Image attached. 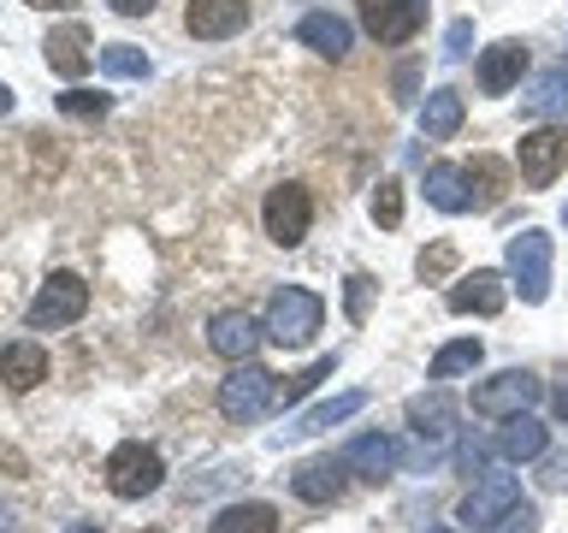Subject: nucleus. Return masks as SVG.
Instances as JSON below:
<instances>
[{
  "instance_id": "f257e3e1",
  "label": "nucleus",
  "mask_w": 568,
  "mask_h": 533,
  "mask_svg": "<svg viewBox=\"0 0 568 533\" xmlns=\"http://www.w3.org/2000/svg\"><path fill=\"white\" fill-rule=\"evenodd\" d=\"M320 320H326V302L314 291H302V284H284V291L266 302V338L284 350H302L308 338L320 332Z\"/></svg>"
},
{
  "instance_id": "f03ea898",
  "label": "nucleus",
  "mask_w": 568,
  "mask_h": 533,
  "mask_svg": "<svg viewBox=\"0 0 568 533\" xmlns=\"http://www.w3.org/2000/svg\"><path fill=\"white\" fill-rule=\"evenodd\" d=\"M83 309H89V284L78 273H48V284L24 309V326L30 332H60L71 320H83Z\"/></svg>"
},
{
  "instance_id": "7ed1b4c3",
  "label": "nucleus",
  "mask_w": 568,
  "mask_h": 533,
  "mask_svg": "<svg viewBox=\"0 0 568 533\" xmlns=\"http://www.w3.org/2000/svg\"><path fill=\"white\" fill-rule=\"evenodd\" d=\"M539 398H545V385L532 380L527 368H504V373H491V380L474 385V415L509 421V415H527V409L539 403Z\"/></svg>"
},
{
  "instance_id": "20e7f679",
  "label": "nucleus",
  "mask_w": 568,
  "mask_h": 533,
  "mask_svg": "<svg viewBox=\"0 0 568 533\" xmlns=\"http://www.w3.org/2000/svg\"><path fill=\"white\" fill-rule=\"evenodd\" d=\"M278 403V373H266L255 362H237L231 380L220 385V415L225 421H261Z\"/></svg>"
},
{
  "instance_id": "39448f33",
  "label": "nucleus",
  "mask_w": 568,
  "mask_h": 533,
  "mask_svg": "<svg viewBox=\"0 0 568 533\" xmlns=\"http://www.w3.org/2000/svg\"><path fill=\"white\" fill-rule=\"evenodd\" d=\"M160 480H166V462H160L154 444L131 439L106 456V492L113 497H149V492H160Z\"/></svg>"
},
{
  "instance_id": "423d86ee",
  "label": "nucleus",
  "mask_w": 568,
  "mask_h": 533,
  "mask_svg": "<svg viewBox=\"0 0 568 533\" xmlns=\"http://www.w3.org/2000/svg\"><path fill=\"white\" fill-rule=\"evenodd\" d=\"M515 167H521L527 190H550L557 172L568 167V124H539V131H527L521 149H515Z\"/></svg>"
},
{
  "instance_id": "0eeeda50",
  "label": "nucleus",
  "mask_w": 568,
  "mask_h": 533,
  "mask_svg": "<svg viewBox=\"0 0 568 533\" xmlns=\"http://www.w3.org/2000/svg\"><path fill=\"white\" fill-rule=\"evenodd\" d=\"M509 279H515V291H521V302L550 296V238L539 225H527L509 238Z\"/></svg>"
},
{
  "instance_id": "6e6552de",
  "label": "nucleus",
  "mask_w": 568,
  "mask_h": 533,
  "mask_svg": "<svg viewBox=\"0 0 568 533\" xmlns=\"http://www.w3.org/2000/svg\"><path fill=\"white\" fill-rule=\"evenodd\" d=\"M261 220H266V238H273L278 249H296L302 238H308V225H314V195L302 190V184H278V190H266Z\"/></svg>"
},
{
  "instance_id": "1a4fd4ad",
  "label": "nucleus",
  "mask_w": 568,
  "mask_h": 533,
  "mask_svg": "<svg viewBox=\"0 0 568 533\" xmlns=\"http://www.w3.org/2000/svg\"><path fill=\"white\" fill-rule=\"evenodd\" d=\"M515 504H521V480H515V474H486L468 497H462V527L486 533L497 515H509Z\"/></svg>"
},
{
  "instance_id": "9d476101",
  "label": "nucleus",
  "mask_w": 568,
  "mask_h": 533,
  "mask_svg": "<svg viewBox=\"0 0 568 533\" xmlns=\"http://www.w3.org/2000/svg\"><path fill=\"white\" fill-rule=\"evenodd\" d=\"M504 302H509V279L497 273V266H474L468 279L450 284L444 309L450 314H504Z\"/></svg>"
},
{
  "instance_id": "9b49d317",
  "label": "nucleus",
  "mask_w": 568,
  "mask_h": 533,
  "mask_svg": "<svg viewBox=\"0 0 568 533\" xmlns=\"http://www.w3.org/2000/svg\"><path fill=\"white\" fill-rule=\"evenodd\" d=\"M355 12H362V30L385 48H397L420 30V0H355Z\"/></svg>"
},
{
  "instance_id": "f8f14e48",
  "label": "nucleus",
  "mask_w": 568,
  "mask_h": 533,
  "mask_svg": "<svg viewBox=\"0 0 568 533\" xmlns=\"http://www.w3.org/2000/svg\"><path fill=\"white\" fill-rule=\"evenodd\" d=\"M184 30L195 42H225V36L248 30V0H190Z\"/></svg>"
},
{
  "instance_id": "ddd939ff",
  "label": "nucleus",
  "mask_w": 568,
  "mask_h": 533,
  "mask_svg": "<svg viewBox=\"0 0 568 533\" xmlns=\"http://www.w3.org/2000/svg\"><path fill=\"white\" fill-rule=\"evenodd\" d=\"M349 469H344V456H314V462H302V469L291 474V492L302 497V504H337L344 497V480Z\"/></svg>"
},
{
  "instance_id": "4468645a",
  "label": "nucleus",
  "mask_w": 568,
  "mask_h": 533,
  "mask_svg": "<svg viewBox=\"0 0 568 533\" xmlns=\"http://www.w3.org/2000/svg\"><path fill=\"white\" fill-rule=\"evenodd\" d=\"M521 71H527V48L509 36V42H491L486 53H479L474 78H479V89H486V95H509V89L521 83Z\"/></svg>"
},
{
  "instance_id": "2eb2a0df",
  "label": "nucleus",
  "mask_w": 568,
  "mask_h": 533,
  "mask_svg": "<svg viewBox=\"0 0 568 533\" xmlns=\"http://www.w3.org/2000/svg\"><path fill=\"white\" fill-rule=\"evenodd\" d=\"M261 332H266V326H255L248 314H213V320H207V350L225 355V362H248V355H255V344H261Z\"/></svg>"
},
{
  "instance_id": "dca6fc26",
  "label": "nucleus",
  "mask_w": 568,
  "mask_h": 533,
  "mask_svg": "<svg viewBox=\"0 0 568 533\" xmlns=\"http://www.w3.org/2000/svg\"><path fill=\"white\" fill-rule=\"evenodd\" d=\"M0 380L12 391H36L48 380V350L36 344V338H12V344H0Z\"/></svg>"
},
{
  "instance_id": "f3484780",
  "label": "nucleus",
  "mask_w": 568,
  "mask_h": 533,
  "mask_svg": "<svg viewBox=\"0 0 568 533\" xmlns=\"http://www.w3.org/2000/svg\"><path fill=\"white\" fill-rule=\"evenodd\" d=\"M456 403L444 398V391H426V398H408V426H415V439L420 444H444L456 433Z\"/></svg>"
},
{
  "instance_id": "a211bd4d",
  "label": "nucleus",
  "mask_w": 568,
  "mask_h": 533,
  "mask_svg": "<svg viewBox=\"0 0 568 533\" xmlns=\"http://www.w3.org/2000/svg\"><path fill=\"white\" fill-rule=\"evenodd\" d=\"M48 71H60V78H83L89 71V30L83 24H60V30H48Z\"/></svg>"
},
{
  "instance_id": "6ab92c4d",
  "label": "nucleus",
  "mask_w": 568,
  "mask_h": 533,
  "mask_svg": "<svg viewBox=\"0 0 568 533\" xmlns=\"http://www.w3.org/2000/svg\"><path fill=\"white\" fill-rule=\"evenodd\" d=\"M426 202L444 208V213H468L474 208V184H468V167H426Z\"/></svg>"
},
{
  "instance_id": "aec40b11",
  "label": "nucleus",
  "mask_w": 568,
  "mask_h": 533,
  "mask_svg": "<svg viewBox=\"0 0 568 533\" xmlns=\"http://www.w3.org/2000/svg\"><path fill=\"white\" fill-rule=\"evenodd\" d=\"M344 469L349 474H362V480H385L390 469H397V439H385V433H362L344 451Z\"/></svg>"
},
{
  "instance_id": "412c9836",
  "label": "nucleus",
  "mask_w": 568,
  "mask_h": 533,
  "mask_svg": "<svg viewBox=\"0 0 568 533\" xmlns=\"http://www.w3.org/2000/svg\"><path fill=\"white\" fill-rule=\"evenodd\" d=\"M545 444H550V433L532 415H509L504 421V433L491 439V451L497 456H509V462H532V456H545Z\"/></svg>"
},
{
  "instance_id": "4be33fe9",
  "label": "nucleus",
  "mask_w": 568,
  "mask_h": 533,
  "mask_svg": "<svg viewBox=\"0 0 568 533\" xmlns=\"http://www.w3.org/2000/svg\"><path fill=\"white\" fill-rule=\"evenodd\" d=\"M296 42L314 48V53H326V60H344V53H349V24L337 12H308L296 24Z\"/></svg>"
},
{
  "instance_id": "5701e85b",
  "label": "nucleus",
  "mask_w": 568,
  "mask_h": 533,
  "mask_svg": "<svg viewBox=\"0 0 568 533\" xmlns=\"http://www.w3.org/2000/svg\"><path fill=\"white\" fill-rule=\"evenodd\" d=\"M367 409V391H344V398H326V403H314L308 415H296V426H284L291 439H314V433H326V426L337 421H349V415H362Z\"/></svg>"
},
{
  "instance_id": "b1692460",
  "label": "nucleus",
  "mask_w": 568,
  "mask_h": 533,
  "mask_svg": "<svg viewBox=\"0 0 568 533\" xmlns=\"http://www.w3.org/2000/svg\"><path fill=\"white\" fill-rule=\"evenodd\" d=\"M462 131V89H433V95H426V107H420V137L426 142H450Z\"/></svg>"
},
{
  "instance_id": "393cba45",
  "label": "nucleus",
  "mask_w": 568,
  "mask_h": 533,
  "mask_svg": "<svg viewBox=\"0 0 568 533\" xmlns=\"http://www.w3.org/2000/svg\"><path fill=\"white\" fill-rule=\"evenodd\" d=\"M521 107H527L532 119H557V113H568V66L539 71V78L521 89Z\"/></svg>"
},
{
  "instance_id": "a878e982",
  "label": "nucleus",
  "mask_w": 568,
  "mask_h": 533,
  "mask_svg": "<svg viewBox=\"0 0 568 533\" xmlns=\"http://www.w3.org/2000/svg\"><path fill=\"white\" fill-rule=\"evenodd\" d=\"M213 533H278V510L273 504H225L213 515Z\"/></svg>"
},
{
  "instance_id": "bb28decb",
  "label": "nucleus",
  "mask_w": 568,
  "mask_h": 533,
  "mask_svg": "<svg viewBox=\"0 0 568 533\" xmlns=\"http://www.w3.org/2000/svg\"><path fill=\"white\" fill-rule=\"evenodd\" d=\"M468 184H474V208H497V202H504V184H509L504 160L479 154L474 167H468Z\"/></svg>"
},
{
  "instance_id": "cd10ccee",
  "label": "nucleus",
  "mask_w": 568,
  "mask_h": 533,
  "mask_svg": "<svg viewBox=\"0 0 568 533\" xmlns=\"http://www.w3.org/2000/svg\"><path fill=\"white\" fill-rule=\"evenodd\" d=\"M479 355H486V350H479V338H456V344H444L433 355V368H426V373H433V380H456V373L479 368Z\"/></svg>"
},
{
  "instance_id": "c85d7f7f",
  "label": "nucleus",
  "mask_w": 568,
  "mask_h": 533,
  "mask_svg": "<svg viewBox=\"0 0 568 533\" xmlns=\"http://www.w3.org/2000/svg\"><path fill=\"white\" fill-rule=\"evenodd\" d=\"M101 71L106 78H149V53L131 42H106L101 48Z\"/></svg>"
},
{
  "instance_id": "c756f323",
  "label": "nucleus",
  "mask_w": 568,
  "mask_h": 533,
  "mask_svg": "<svg viewBox=\"0 0 568 533\" xmlns=\"http://www.w3.org/2000/svg\"><path fill=\"white\" fill-rule=\"evenodd\" d=\"M332 368H337V355H320L314 368H302V373H291V380H278V403H302L320 380H332Z\"/></svg>"
},
{
  "instance_id": "7c9ffc66",
  "label": "nucleus",
  "mask_w": 568,
  "mask_h": 533,
  "mask_svg": "<svg viewBox=\"0 0 568 533\" xmlns=\"http://www.w3.org/2000/svg\"><path fill=\"white\" fill-rule=\"evenodd\" d=\"M456 243H433V249H420V261H415V273H420V284H444L456 273Z\"/></svg>"
},
{
  "instance_id": "2f4dec72",
  "label": "nucleus",
  "mask_w": 568,
  "mask_h": 533,
  "mask_svg": "<svg viewBox=\"0 0 568 533\" xmlns=\"http://www.w3.org/2000/svg\"><path fill=\"white\" fill-rule=\"evenodd\" d=\"M373 225H385V231L403 225V184L397 178H385V184L373 190Z\"/></svg>"
},
{
  "instance_id": "473e14b6",
  "label": "nucleus",
  "mask_w": 568,
  "mask_h": 533,
  "mask_svg": "<svg viewBox=\"0 0 568 533\" xmlns=\"http://www.w3.org/2000/svg\"><path fill=\"white\" fill-rule=\"evenodd\" d=\"M106 107H113V101H106L101 89H65V95H60L65 119H106Z\"/></svg>"
},
{
  "instance_id": "72a5a7b5",
  "label": "nucleus",
  "mask_w": 568,
  "mask_h": 533,
  "mask_svg": "<svg viewBox=\"0 0 568 533\" xmlns=\"http://www.w3.org/2000/svg\"><path fill=\"white\" fill-rule=\"evenodd\" d=\"M486 533H539V515H532V504H515L509 515H497Z\"/></svg>"
},
{
  "instance_id": "f704fd0d",
  "label": "nucleus",
  "mask_w": 568,
  "mask_h": 533,
  "mask_svg": "<svg viewBox=\"0 0 568 533\" xmlns=\"http://www.w3.org/2000/svg\"><path fill=\"white\" fill-rule=\"evenodd\" d=\"M367 302H373V279L349 273V320H367Z\"/></svg>"
},
{
  "instance_id": "c9c22d12",
  "label": "nucleus",
  "mask_w": 568,
  "mask_h": 533,
  "mask_svg": "<svg viewBox=\"0 0 568 533\" xmlns=\"http://www.w3.org/2000/svg\"><path fill=\"white\" fill-rule=\"evenodd\" d=\"M468 36H474V24H468V18H456L450 36H444V53H450V60H456V53H468Z\"/></svg>"
},
{
  "instance_id": "e433bc0d",
  "label": "nucleus",
  "mask_w": 568,
  "mask_h": 533,
  "mask_svg": "<svg viewBox=\"0 0 568 533\" xmlns=\"http://www.w3.org/2000/svg\"><path fill=\"white\" fill-rule=\"evenodd\" d=\"M456 462H462L468 474H479V469H486V444H479V439H468V444L456 451Z\"/></svg>"
},
{
  "instance_id": "4c0bfd02",
  "label": "nucleus",
  "mask_w": 568,
  "mask_h": 533,
  "mask_svg": "<svg viewBox=\"0 0 568 533\" xmlns=\"http://www.w3.org/2000/svg\"><path fill=\"white\" fill-rule=\"evenodd\" d=\"M545 486H568V456H550L545 462Z\"/></svg>"
},
{
  "instance_id": "58836bf2",
  "label": "nucleus",
  "mask_w": 568,
  "mask_h": 533,
  "mask_svg": "<svg viewBox=\"0 0 568 533\" xmlns=\"http://www.w3.org/2000/svg\"><path fill=\"white\" fill-rule=\"evenodd\" d=\"M113 12H124V18H142V12H154V0H106Z\"/></svg>"
},
{
  "instance_id": "ea45409f",
  "label": "nucleus",
  "mask_w": 568,
  "mask_h": 533,
  "mask_svg": "<svg viewBox=\"0 0 568 533\" xmlns=\"http://www.w3.org/2000/svg\"><path fill=\"white\" fill-rule=\"evenodd\" d=\"M550 403H557V415L568 421V368L557 373V391H550Z\"/></svg>"
},
{
  "instance_id": "a19ab883",
  "label": "nucleus",
  "mask_w": 568,
  "mask_h": 533,
  "mask_svg": "<svg viewBox=\"0 0 568 533\" xmlns=\"http://www.w3.org/2000/svg\"><path fill=\"white\" fill-rule=\"evenodd\" d=\"M24 7H36V12H65V7H78V0H24Z\"/></svg>"
},
{
  "instance_id": "79ce46f5",
  "label": "nucleus",
  "mask_w": 568,
  "mask_h": 533,
  "mask_svg": "<svg viewBox=\"0 0 568 533\" xmlns=\"http://www.w3.org/2000/svg\"><path fill=\"white\" fill-rule=\"evenodd\" d=\"M7 113H12V89L0 83V119H7Z\"/></svg>"
},
{
  "instance_id": "37998d69",
  "label": "nucleus",
  "mask_w": 568,
  "mask_h": 533,
  "mask_svg": "<svg viewBox=\"0 0 568 533\" xmlns=\"http://www.w3.org/2000/svg\"><path fill=\"white\" fill-rule=\"evenodd\" d=\"M65 533H101L95 522H78V527H65Z\"/></svg>"
},
{
  "instance_id": "c03bdc74",
  "label": "nucleus",
  "mask_w": 568,
  "mask_h": 533,
  "mask_svg": "<svg viewBox=\"0 0 568 533\" xmlns=\"http://www.w3.org/2000/svg\"><path fill=\"white\" fill-rule=\"evenodd\" d=\"M433 533H456V527H433Z\"/></svg>"
},
{
  "instance_id": "a18cd8bd",
  "label": "nucleus",
  "mask_w": 568,
  "mask_h": 533,
  "mask_svg": "<svg viewBox=\"0 0 568 533\" xmlns=\"http://www.w3.org/2000/svg\"><path fill=\"white\" fill-rule=\"evenodd\" d=\"M149 533H166V527H149Z\"/></svg>"
},
{
  "instance_id": "49530a36",
  "label": "nucleus",
  "mask_w": 568,
  "mask_h": 533,
  "mask_svg": "<svg viewBox=\"0 0 568 533\" xmlns=\"http://www.w3.org/2000/svg\"><path fill=\"white\" fill-rule=\"evenodd\" d=\"M562 220H568V208H562Z\"/></svg>"
}]
</instances>
